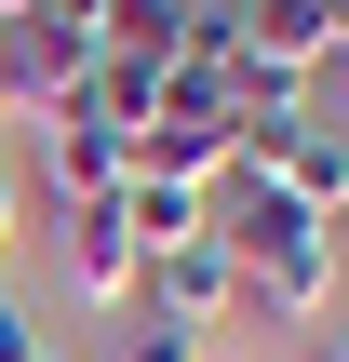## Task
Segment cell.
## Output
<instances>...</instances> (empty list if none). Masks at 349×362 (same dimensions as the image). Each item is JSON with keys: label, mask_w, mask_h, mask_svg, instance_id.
Masks as SVG:
<instances>
[{"label": "cell", "mask_w": 349, "mask_h": 362, "mask_svg": "<svg viewBox=\"0 0 349 362\" xmlns=\"http://www.w3.org/2000/svg\"><path fill=\"white\" fill-rule=\"evenodd\" d=\"M309 362H336V349H309Z\"/></svg>", "instance_id": "2e32d148"}, {"label": "cell", "mask_w": 349, "mask_h": 362, "mask_svg": "<svg viewBox=\"0 0 349 362\" xmlns=\"http://www.w3.org/2000/svg\"><path fill=\"white\" fill-rule=\"evenodd\" d=\"M336 27H349V0H242V13H229V40H242L256 67H296V81L323 67Z\"/></svg>", "instance_id": "8992f818"}, {"label": "cell", "mask_w": 349, "mask_h": 362, "mask_svg": "<svg viewBox=\"0 0 349 362\" xmlns=\"http://www.w3.org/2000/svg\"><path fill=\"white\" fill-rule=\"evenodd\" d=\"M215 242L242 269V309H269V322H323L336 309V228L282 175H229L215 188Z\"/></svg>", "instance_id": "6da1fadb"}, {"label": "cell", "mask_w": 349, "mask_h": 362, "mask_svg": "<svg viewBox=\"0 0 349 362\" xmlns=\"http://www.w3.org/2000/svg\"><path fill=\"white\" fill-rule=\"evenodd\" d=\"M121 228H135L148 255H175V242L215 228V188H161V175H135V188H121Z\"/></svg>", "instance_id": "9c48e42d"}, {"label": "cell", "mask_w": 349, "mask_h": 362, "mask_svg": "<svg viewBox=\"0 0 349 362\" xmlns=\"http://www.w3.org/2000/svg\"><path fill=\"white\" fill-rule=\"evenodd\" d=\"M323 349H336V362H349V336H323Z\"/></svg>", "instance_id": "5bb4252c"}, {"label": "cell", "mask_w": 349, "mask_h": 362, "mask_svg": "<svg viewBox=\"0 0 349 362\" xmlns=\"http://www.w3.org/2000/svg\"><path fill=\"white\" fill-rule=\"evenodd\" d=\"M13 215H27V188H13V175H0V242H13Z\"/></svg>", "instance_id": "7c38bea8"}, {"label": "cell", "mask_w": 349, "mask_h": 362, "mask_svg": "<svg viewBox=\"0 0 349 362\" xmlns=\"http://www.w3.org/2000/svg\"><path fill=\"white\" fill-rule=\"evenodd\" d=\"M161 322H188V336H215L229 309H242V269H229V242L202 228V242H175V255H148V282H135Z\"/></svg>", "instance_id": "5b68a950"}, {"label": "cell", "mask_w": 349, "mask_h": 362, "mask_svg": "<svg viewBox=\"0 0 349 362\" xmlns=\"http://www.w3.org/2000/svg\"><path fill=\"white\" fill-rule=\"evenodd\" d=\"M282 188H296V202H309L323 228H349V121H323V107H309V134H296Z\"/></svg>", "instance_id": "ba28073f"}, {"label": "cell", "mask_w": 349, "mask_h": 362, "mask_svg": "<svg viewBox=\"0 0 349 362\" xmlns=\"http://www.w3.org/2000/svg\"><path fill=\"white\" fill-rule=\"evenodd\" d=\"M121 362H202V336H188V322H161V309H148V322H135V336H121Z\"/></svg>", "instance_id": "30bf717a"}, {"label": "cell", "mask_w": 349, "mask_h": 362, "mask_svg": "<svg viewBox=\"0 0 349 362\" xmlns=\"http://www.w3.org/2000/svg\"><path fill=\"white\" fill-rule=\"evenodd\" d=\"M0 121H13V81H0Z\"/></svg>", "instance_id": "4fadbf2b"}, {"label": "cell", "mask_w": 349, "mask_h": 362, "mask_svg": "<svg viewBox=\"0 0 349 362\" xmlns=\"http://www.w3.org/2000/svg\"><path fill=\"white\" fill-rule=\"evenodd\" d=\"M0 362H54V336H40V322H27L13 296H0Z\"/></svg>", "instance_id": "8fae6325"}, {"label": "cell", "mask_w": 349, "mask_h": 362, "mask_svg": "<svg viewBox=\"0 0 349 362\" xmlns=\"http://www.w3.org/2000/svg\"><path fill=\"white\" fill-rule=\"evenodd\" d=\"M27 134H40V188H54V202H121V188H135V148H121L81 94H67L54 121H27Z\"/></svg>", "instance_id": "3957f363"}, {"label": "cell", "mask_w": 349, "mask_h": 362, "mask_svg": "<svg viewBox=\"0 0 349 362\" xmlns=\"http://www.w3.org/2000/svg\"><path fill=\"white\" fill-rule=\"evenodd\" d=\"M94 67H108V40H94V13H81V0H27V13H0L13 121H54L67 94H94Z\"/></svg>", "instance_id": "7a4b0ae2"}, {"label": "cell", "mask_w": 349, "mask_h": 362, "mask_svg": "<svg viewBox=\"0 0 349 362\" xmlns=\"http://www.w3.org/2000/svg\"><path fill=\"white\" fill-rule=\"evenodd\" d=\"M0 13H27V0H0Z\"/></svg>", "instance_id": "9a60e30c"}, {"label": "cell", "mask_w": 349, "mask_h": 362, "mask_svg": "<svg viewBox=\"0 0 349 362\" xmlns=\"http://www.w3.org/2000/svg\"><path fill=\"white\" fill-rule=\"evenodd\" d=\"M81 13H94L108 67H175V54H188V27H202V0H81Z\"/></svg>", "instance_id": "52a82bcc"}, {"label": "cell", "mask_w": 349, "mask_h": 362, "mask_svg": "<svg viewBox=\"0 0 349 362\" xmlns=\"http://www.w3.org/2000/svg\"><path fill=\"white\" fill-rule=\"evenodd\" d=\"M54 228H67V296H81V309H135L148 242L121 228V202H54Z\"/></svg>", "instance_id": "277c9868"}]
</instances>
